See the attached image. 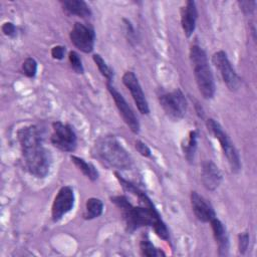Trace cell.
Segmentation results:
<instances>
[{"mask_svg": "<svg viewBox=\"0 0 257 257\" xmlns=\"http://www.w3.org/2000/svg\"><path fill=\"white\" fill-rule=\"evenodd\" d=\"M201 181L208 191H215L222 182V174L217 165L207 160L201 166Z\"/></svg>", "mask_w": 257, "mask_h": 257, "instance_id": "14", "label": "cell"}, {"mask_svg": "<svg viewBox=\"0 0 257 257\" xmlns=\"http://www.w3.org/2000/svg\"><path fill=\"white\" fill-rule=\"evenodd\" d=\"M75 196L71 186H62L54 197L51 207V218L54 223L60 221L74 206Z\"/></svg>", "mask_w": 257, "mask_h": 257, "instance_id": "9", "label": "cell"}, {"mask_svg": "<svg viewBox=\"0 0 257 257\" xmlns=\"http://www.w3.org/2000/svg\"><path fill=\"white\" fill-rule=\"evenodd\" d=\"M25 170L33 177L45 178L51 166L50 152L43 146L41 133L36 125H27L17 132Z\"/></svg>", "mask_w": 257, "mask_h": 257, "instance_id": "2", "label": "cell"}, {"mask_svg": "<svg viewBox=\"0 0 257 257\" xmlns=\"http://www.w3.org/2000/svg\"><path fill=\"white\" fill-rule=\"evenodd\" d=\"M22 70L24 74L30 78L34 77L37 72V62L32 57H27L22 63Z\"/></svg>", "mask_w": 257, "mask_h": 257, "instance_id": "23", "label": "cell"}, {"mask_svg": "<svg viewBox=\"0 0 257 257\" xmlns=\"http://www.w3.org/2000/svg\"><path fill=\"white\" fill-rule=\"evenodd\" d=\"M92 153L94 158L108 168L128 170L133 166L131 155L113 136L99 138L93 146Z\"/></svg>", "mask_w": 257, "mask_h": 257, "instance_id": "3", "label": "cell"}, {"mask_svg": "<svg viewBox=\"0 0 257 257\" xmlns=\"http://www.w3.org/2000/svg\"><path fill=\"white\" fill-rule=\"evenodd\" d=\"M249 246V235L247 232H243L238 235V249L241 254H244Z\"/></svg>", "mask_w": 257, "mask_h": 257, "instance_id": "25", "label": "cell"}, {"mask_svg": "<svg viewBox=\"0 0 257 257\" xmlns=\"http://www.w3.org/2000/svg\"><path fill=\"white\" fill-rule=\"evenodd\" d=\"M106 88L108 90V92L110 93L115 106L119 112V114L121 115L123 121L126 123V125L130 127V130L134 133V134H139L140 133V121L138 119V117L136 116L134 110L131 108V106L128 105V103L126 102V100L124 99V97L122 96V94L120 92H118L115 87L109 83L106 82Z\"/></svg>", "mask_w": 257, "mask_h": 257, "instance_id": "10", "label": "cell"}, {"mask_svg": "<svg viewBox=\"0 0 257 257\" xmlns=\"http://www.w3.org/2000/svg\"><path fill=\"white\" fill-rule=\"evenodd\" d=\"M213 236L218 246V254L220 256H226L229 251V236L224 224L217 218H213L210 221Z\"/></svg>", "mask_w": 257, "mask_h": 257, "instance_id": "16", "label": "cell"}, {"mask_svg": "<svg viewBox=\"0 0 257 257\" xmlns=\"http://www.w3.org/2000/svg\"><path fill=\"white\" fill-rule=\"evenodd\" d=\"M51 144L62 152H74L77 146V138L73 127L61 121L52 123Z\"/></svg>", "mask_w": 257, "mask_h": 257, "instance_id": "7", "label": "cell"}, {"mask_svg": "<svg viewBox=\"0 0 257 257\" xmlns=\"http://www.w3.org/2000/svg\"><path fill=\"white\" fill-rule=\"evenodd\" d=\"M241 9L245 12V13H252L255 9L256 6V2L255 1H241L239 2Z\"/></svg>", "mask_w": 257, "mask_h": 257, "instance_id": "29", "label": "cell"}, {"mask_svg": "<svg viewBox=\"0 0 257 257\" xmlns=\"http://www.w3.org/2000/svg\"><path fill=\"white\" fill-rule=\"evenodd\" d=\"M1 29H2L3 34L8 36V37H15L16 34H17L16 26L12 22H5V23H3Z\"/></svg>", "mask_w": 257, "mask_h": 257, "instance_id": "26", "label": "cell"}, {"mask_svg": "<svg viewBox=\"0 0 257 257\" xmlns=\"http://www.w3.org/2000/svg\"><path fill=\"white\" fill-rule=\"evenodd\" d=\"M65 46L62 45H56L53 46L51 49V56L56 60H61L65 55Z\"/></svg>", "mask_w": 257, "mask_h": 257, "instance_id": "28", "label": "cell"}, {"mask_svg": "<svg viewBox=\"0 0 257 257\" xmlns=\"http://www.w3.org/2000/svg\"><path fill=\"white\" fill-rule=\"evenodd\" d=\"M159 101L166 114L172 119H181L187 112L188 102L181 89L160 94Z\"/></svg>", "mask_w": 257, "mask_h": 257, "instance_id": "6", "label": "cell"}, {"mask_svg": "<svg viewBox=\"0 0 257 257\" xmlns=\"http://www.w3.org/2000/svg\"><path fill=\"white\" fill-rule=\"evenodd\" d=\"M190 60L200 93L206 99L213 98L216 91V85L206 52L200 46L193 45L190 48Z\"/></svg>", "mask_w": 257, "mask_h": 257, "instance_id": "4", "label": "cell"}, {"mask_svg": "<svg viewBox=\"0 0 257 257\" xmlns=\"http://www.w3.org/2000/svg\"><path fill=\"white\" fill-rule=\"evenodd\" d=\"M197 146H198V132L194 130L189 133L187 140L182 144V151L184 153L186 160L189 163H192L195 159Z\"/></svg>", "mask_w": 257, "mask_h": 257, "instance_id": "18", "label": "cell"}, {"mask_svg": "<svg viewBox=\"0 0 257 257\" xmlns=\"http://www.w3.org/2000/svg\"><path fill=\"white\" fill-rule=\"evenodd\" d=\"M70 159H71L72 163L78 168L79 171H81V173L87 179H89L92 182H94L98 179V172L92 164L87 163L82 158H79V157H76V156H71Z\"/></svg>", "mask_w": 257, "mask_h": 257, "instance_id": "19", "label": "cell"}, {"mask_svg": "<svg viewBox=\"0 0 257 257\" xmlns=\"http://www.w3.org/2000/svg\"><path fill=\"white\" fill-rule=\"evenodd\" d=\"M68 59L70 62V65L72 67V69L78 73V74H82L84 71L83 65H82V61L81 58L79 57L78 53L75 51H70L68 54Z\"/></svg>", "mask_w": 257, "mask_h": 257, "instance_id": "24", "label": "cell"}, {"mask_svg": "<svg viewBox=\"0 0 257 257\" xmlns=\"http://www.w3.org/2000/svg\"><path fill=\"white\" fill-rule=\"evenodd\" d=\"M135 147H136V149H137V151L142 155V156H144V157H151V155H152V152H151V149L144 143V142H142V141H137L136 142V145H135Z\"/></svg>", "mask_w": 257, "mask_h": 257, "instance_id": "27", "label": "cell"}, {"mask_svg": "<svg viewBox=\"0 0 257 257\" xmlns=\"http://www.w3.org/2000/svg\"><path fill=\"white\" fill-rule=\"evenodd\" d=\"M103 211V203L98 198H89L85 203V210L83 218L85 220H92L99 217Z\"/></svg>", "mask_w": 257, "mask_h": 257, "instance_id": "20", "label": "cell"}, {"mask_svg": "<svg viewBox=\"0 0 257 257\" xmlns=\"http://www.w3.org/2000/svg\"><path fill=\"white\" fill-rule=\"evenodd\" d=\"M206 125L208 131L219 141L220 147L223 151L224 156L228 161L231 171L233 173H238L241 170L240 157H239L238 151L236 150L235 146L231 142L226 132H224L221 124L214 118H208L206 121Z\"/></svg>", "mask_w": 257, "mask_h": 257, "instance_id": "5", "label": "cell"}, {"mask_svg": "<svg viewBox=\"0 0 257 257\" xmlns=\"http://www.w3.org/2000/svg\"><path fill=\"white\" fill-rule=\"evenodd\" d=\"M92 59L95 63V65L97 66L99 72L102 74V76L106 79V82L111 83L112 79H113V71L112 69L106 64V62L104 61V59L97 53L93 54Z\"/></svg>", "mask_w": 257, "mask_h": 257, "instance_id": "21", "label": "cell"}, {"mask_svg": "<svg viewBox=\"0 0 257 257\" xmlns=\"http://www.w3.org/2000/svg\"><path fill=\"white\" fill-rule=\"evenodd\" d=\"M212 62L218 69L223 81L231 91H235L241 84V79L232 66L227 53L223 50L215 52L212 56Z\"/></svg>", "mask_w": 257, "mask_h": 257, "instance_id": "8", "label": "cell"}, {"mask_svg": "<svg viewBox=\"0 0 257 257\" xmlns=\"http://www.w3.org/2000/svg\"><path fill=\"white\" fill-rule=\"evenodd\" d=\"M122 82L130 90L139 111L143 114H148L150 112L149 103L137 75L133 71H125L122 75Z\"/></svg>", "mask_w": 257, "mask_h": 257, "instance_id": "12", "label": "cell"}, {"mask_svg": "<svg viewBox=\"0 0 257 257\" xmlns=\"http://www.w3.org/2000/svg\"><path fill=\"white\" fill-rule=\"evenodd\" d=\"M61 7L68 15H75L81 18H88L91 16V10L86 2L82 0H64L60 1Z\"/></svg>", "mask_w": 257, "mask_h": 257, "instance_id": "17", "label": "cell"}, {"mask_svg": "<svg viewBox=\"0 0 257 257\" xmlns=\"http://www.w3.org/2000/svg\"><path fill=\"white\" fill-rule=\"evenodd\" d=\"M190 200L192 211L199 221L203 223H210V221L216 217V213L210 202H208V200L199 193L193 191L191 193Z\"/></svg>", "mask_w": 257, "mask_h": 257, "instance_id": "13", "label": "cell"}, {"mask_svg": "<svg viewBox=\"0 0 257 257\" xmlns=\"http://www.w3.org/2000/svg\"><path fill=\"white\" fill-rule=\"evenodd\" d=\"M140 250H141V254L143 256H147V257L159 256V255L162 254V252H160L158 250V248H156L155 245L150 241L148 236L144 237L141 240V242H140Z\"/></svg>", "mask_w": 257, "mask_h": 257, "instance_id": "22", "label": "cell"}, {"mask_svg": "<svg viewBox=\"0 0 257 257\" xmlns=\"http://www.w3.org/2000/svg\"><path fill=\"white\" fill-rule=\"evenodd\" d=\"M114 175L124 191L134 194L139 199V206H134L124 196L110 197V201L119 209L126 230L134 232L141 227H152L155 233L163 240L170 239L169 230L160 213L148 195L132 182L122 178L117 172Z\"/></svg>", "mask_w": 257, "mask_h": 257, "instance_id": "1", "label": "cell"}, {"mask_svg": "<svg viewBox=\"0 0 257 257\" xmlns=\"http://www.w3.org/2000/svg\"><path fill=\"white\" fill-rule=\"evenodd\" d=\"M71 43L80 51L90 53L93 50L95 42L94 30L80 22H75L69 32Z\"/></svg>", "mask_w": 257, "mask_h": 257, "instance_id": "11", "label": "cell"}, {"mask_svg": "<svg viewBox=\"0 0 257 257\" xmlns=\"http://www.w3.org/2000/svg\"><path fill=\"white\" fill-rule=\"evenodd\" d=\"M198 18V11L196 3L192 0L186 2L185 6L181 8V24L183 31L187 37H190L196 28Z\"/></svg>", "mask_w": 257, "mask_h": 257, "instance_id": "15", "label": "cell"}]
</instances>
